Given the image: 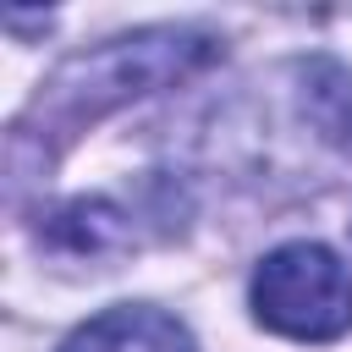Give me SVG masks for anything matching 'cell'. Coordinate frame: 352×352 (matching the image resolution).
<instances>
[{"mask_svg": "<svg viewBox=\"0 0 352 352\" xmlns=\"http://www.w3.org/2000/svg\"><path fill=\"white\" fill-rule=\"evenodd\" d=\"M253 314L292 341H336L352 330V275L319 242H286L253 270Z\"/></svg>", "mask_w": 352, "mask_h": 352, "instance_id": "obj_1", "label": "cell"}, {"mask_svg": "<svg viewBox=\"0 0 352 352\" xmlns=\"http://www.w3.org/2000/svg\"><path fill=\"white\" fill-rule=\"evenodd\" d=\"M60 352H198L192 336L160 308H104Z\"/></svg>", "mask_w": 352, "mask_h": 352, "instance_id": "obj_2", "label": "cell"}, {"mask_svg": "<svg viewBox=\"0 0 352 352\" xmlns=\"http://www.w3.org/2000/svg\"><path fill=\"white\" fill-rule=\"evenodd\" d=\"M302 82H308L302 104H308V116L319 121V132H324L330 143L352 148V77H346L336 60H314V66L302 72Z\"/></svg>", "mask_w": 352, "mask_h": 352, "instance_id": "obj_3", "label": "cell"}]
</instances>
